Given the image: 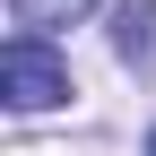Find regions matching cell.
I'll list each match as a JSON object with an SVG mask.
<instances>
[{
	"instance_id": "cell-2",
	"label": "cell",
	"mask_w": 156,
	"mask_h": 156,
	"mask_svg": "<svg viewBox=\"0 0 156 156\" xmlns=\"http://www.w3.org/2000/svg\"><path fill=\"white\" fill-rule=\"evenodd\" d=\"M113 52H122V61H147V52H156V0H122V17H113Z\"/></svg>"
},
{
	"instance_id": "cell-3",
	"label": "cell",
	"mask_w": 156,
	"mask_h": 156,
	"mask_svg": "<svg viewBox=\"0 0 156 156\" xmlns=\"http://www.w3.org/2000/svg\"><path fill=\"white\" fill-rule=\"evenodd\" d=\"M17 9V26L26 35H44V26H69V17H87V0H9Z\"/></svg>"
},
{
	"instance_id": "cell-4",
	"label": "cell",
	"mask_w": 156,
	"mask_h": 156,
	"mask_svg": "<svg viewBox=\"0 0 156 156\" xmlns=\"http://www.w3.org/2000/svg\"><path fill=\"white\" fill-rule=\"evenodd\" d=\"M147 156H156V130H147Z\"/></svg>"
},
{
	"instance_id": "cell-1",
	"label": "cell",
	"mask_w": 156,
	"mask_h": 156,
	"mask_svg": "<svg viewBox=\"0 0 156 156\" xmlns=\"http://www.w3.org/2000/svg\"><path fill=\"white\" fill-rule=\"evenodd\" d=\"M0 95H9V113L69 104V61L44 44V35H9V52H0Z\"/></svg>"
}]
</instances>
